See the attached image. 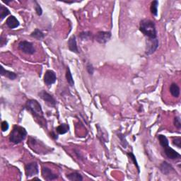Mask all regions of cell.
<instances>
[{
    "label": "cell",
    "instance_id": "obj_20",
    "mask_svg": "<svg viewBox=\"0 0 181 181\" xmlns=\"http://www.w3.org/2000/svg\"><path fill=\"white\" fill-rule=\"evenodd\" d=\"M158 1H153L151 4L150 11L151 13L154 16H157L158 15Z\"/></svg>",
    "mask_w": 181,
    "mask_h": 181
},
{
    "label": "cell",
    "instance_id": "obj_3",
    "mask_svg": "<svg viewBox=\"0 0 181 181\" xmlns=\"http://www.w3.org/2000/svg\"><path fill=\"white\" fill-rule=\"evenodd\" d=\"M26 108L28 111H29L32 114L33 117H35L36 118L39 120H43L44 119L43 117V112L41 107L40 104L39 103L38 101L34 99L28 100L26 103Z\"/></svg>",
    "mask_w": 181,
    "mask_h": 181
},
{
    "label": "cell",
    "instance_id": "obj_26",
    "mask_svg": "<svg viewBox=\"0 0 181 181\" xmlns=\"http://www.w3.org/2000/svg\"><path fill=\"white\" fill-rule=\"evenodd\" d=\"M117 137H118L119 139H120V144H122V145H123V147L126 148V146H128V141H127L125 138H124L123 134H121V133H119V134H117Z\"/></svg>",
    "mask_w": 181,
    "mask_h": 181
},
{
    "label": "cell",
    "instance_id": "obj_18",
    "mask_svg": "<svg viewBox=\"0 0 181 181\" xmlns=\"http://www.w3.org/2000/svg\"><path fill=\"white\" fill-rule=\"evenodd\" d=\"M69 130V124L67 123H63L61 124L60 125H59L58 127L56 128V132L59 134H64L68 133Z\"/></svg>",
    "mask_w": 181,
    "mask_h": 181
},
{
    "label": "cell",
    "instance_id": "obj_31",
    "mask_svg": "<svg viewBox=\"0 0 181 181\" xmlns=\"http://www.w3.org/2000/svg\"><path fill=\"white\" fill-rule=\"evenodd\" d=\"M9 123H7L6 121H3L2 123V124H1V128H2V132H6V130H8L9 129Z\"/></svg>",
    "mask_w": 181,
    "mask_h": 181
},
{
    "label": "cell",
    "instance_id": "obj_27",
    "mask_svg": "<svg viewBox=\"0 0 181 181\" xmlns=\"http://www.w3.org/2000/svg\"><path fill=\"white\" fill-rule=\"evenodd\" d=\"M172 143L174 146H177L178 149L181 148V138L180 137H175L173 139Z\"/></svg>",
    "mask_w": 181,
    "mask_h": 181
},
{
    "label": "cell",
    "instance_id": "obj_32",
    "mask_svg": "<svg viewBox=\"0 0 181 181\" xmlns=\"http://www.w3.org/2000/svg\"><path fill=\"white\" fill-rule=\"evenodd\" d=\"M51 137H52L54 139H58V137H57V134H55V133H53V132H52V133H51Z\"/></svg>",
    "mask_w": 181,
    "mask_h": 181
},
{
    "label": "cell",
    "instance_id": "obj_28",
    "mask_svg": "<svg viewBox=\"0 0 181 181\" xmlns=\"http://www.w3.org/2000/svg\"><path fill=\"white\" fill-rule=\"evenodd\" d=\"M36 4V6H35V10L36 14H38V16H41L43 14V9L41 8V6H40V4H39L36 1H34Z\"/></svg>",
    "mask_w": 181,
    "mask_h": 181
},
{
    "label": "cell",
    "instance_id": "obj_13",
    "mask_svg": "<svg viewBox=\"0 0 181 181\" xmlns=\"http://www.w3.org/2000/svg\"><path fill=\"white\" fill-rule=\"evenodd\" d=\"M67 44H68V48H69V50L71 51V52L77 53V54L79 53V49H78V47H77V40H76L75 36H71L69 39V40H68Z\"/></svg>",
    "mask_w": 181,
    "mask_h": 181
},
{
    "label": "cell",
    "instance_id": "obj_10",
    "mask_svg": "<svg viewBox=\"0 0 181 181\" xmlns=\"http://www.w3.org/2000/svg\"><path fill=\"white\" fill-rule=\"evenodd\" d=\"M42 176L44 179L48 181L54 180L58 178V175L54 173L50 168L45 167V166L42 168Z\"/></svg>",
    "mask_w": 181,
    "mask_h": 181
},
{
    "label": "cell",
    "instance_id": "obj_14",
    "mask_svg": "<svg viewBox=\"0 0 181 181\" xmlns=\"http://www.w3.org/2000/svg\"><path fill=\"white\" fill-rule=\"evenodd\" d=\"M6 24L9 28L14 29V28H17V27L19 26V24L20 23H19V21H18V19H17L15 16H10L9 17H8V19H6Z\"/></svg>",
    "mask_w": 181,
    "mask_h": 181
},
{
    "label": "cell",
    "instance_id": "obj_33",
    "mask_svg": "<svg viewBox=\"0 0 181 181\" xmlns=\"http://www.w3.org/2000/svg\"><path fill=\"white\" fill-rule=\"evenodd\" d=\"M3 2H4V3H6V4H9V3H10V2H11V1H3Z\"/></svg>",
    "mask_w": 181,
    "mask_h": 181
},
{
    "label": "cell",
    "instance_id": "obj_7",
    "mask_svg": "<svg viewBox=\"0 0 181 181\" xmlns=\"http://www.w3.org/2000/svg\"><path fill=\"white\" fill-rule=\"evenodd\" d=\"M25 172L27 178H31L33 175H38L39 173L38 165L36 162H32L26 165Z\"/></svg>",
    "mask_w": 181,
    "mask_h": 181
},
{
    "label": "cell",
    "instance_id": "obj_19",
    "mask_svg": "<svg viewBox=\"0 0 181 181\" xmlns=\"http://www.w3.org/2000/svg\"><path fill=\"white\" fill-rule=\"evenodd\" d=\"M31 36L32 38H34L37 39V40H40L44 38V37H45V34H44L42 31L39 30V29L36 28L35 31H33V32L31 33Z\"/></svg>",
    "mask_w": 181,
    "mask_h": 181
},
{
    "label": "cell",
    "instance_id": "obj_1",
    "mask_svg": "<svg viewBox=\"0 0 181 181\" xmlns=\"http://www.w3.org/2000/svg\"><path fill=\"white\" fill-rule=\"evenodd\" d=\"M139 30L147 38L154 39L157 38V31L154 22L150 19H143L139 23Z\"/></svg>",
    "mask_w": 181,
    "mask_h": 181
},
{
    "label": "cell",
    "instance_id": "obj_30",
    "mask_svg": "<svg viewBox=\"0 0 181 181\" xmlns=\"http://www.w3.org/2000/svg\"><path fill=\"white\" fill-rule=\"evenodd\" d=\"M173 123H174V125L175 126L176 128L180 129L181 128V122H180V117L179 116L175 117L174 118V120H173Z\"/></svg>",
    "mask_w": 181,
    "mask_h": 181
},
{
    "label": "cell",
    "instance_id": "obj_25",
    "mask_svg": "<svg viewBox=\"0 0 181 181\" xmlns=\"http://www.w3.org/2000/svg\"><path fill=\"white\" fill-rule=\"evenodd\" d=\"M127 154H128V156H129V158H130V159L133 161L134 164L135 165V166L137 167V168L138 173H139V172H140V168H139V165H138L137 161V160H136L135 156H134V154H133V153H132V152H128V153H127Z\"/></svg>",
    "mask_w": 181,
    "mask_h": 181
},
{
    "label": "cell",
    "instance_id": "obj_4",
    "mask_svg": "<svg viewBox=\"0 0 181 181\" xmlns=\"http://www.w3.org/2000/svg\"><path fill=\"white\" fill-rule=\"evenodd\" d=\"M158 38L150 39L147 38L146 40V54L147 55H151L154 53L156 50L158 48Z\"/></svg>",
    "mask_w": 181,
    "mask_h": 181
},
{
    "label": "cell",
    "instance_id": "obj_29",
    "mask_svg": "<svg viewBox=\"0 0 181 181\" xmlns=\"http://www.w3.org/2000/svg\"><path fill=\"white\" fill-rule=\"evenodd\" d=\"M86 70L90 75H93L94 73V67L91 63L88 62L86 64Z\"/></svg>",
    "mask_w": 181,
    "mask_h": 181
},
{
    "label": "cell",
    "instance_id": "obj_24",
    "mask_svg": "<svg viewBox=\"0 0 181 181\" xmlns=\"http://www.w3.org/2000/svg\"><path fill=\"white\" fill-rule=\"evenodd\" d=\"M79 37L82 39V40H89V39L91 38V33H90V31H84V32H82L79 34Z\"/></svg>",
    "mask_w": 181,
    "mask_h": 181
},
{
    "label": "cell",
    "instance_id": "obj_12",
    "mask_svg": "<svg viewBox=\"0 0 181 181\" xmlns=\"http://www.w3.org/2000/svg\"><path fill=\"white\" fill-rule=\"evenodd\" d=\"M159 168L161 173L166 175H169L171 172L174 171V168H173V166L166 161H163V163H161Z\"/></svg>",
    "mask_w": 181,
    "mask_h": 181
},
{
    "label": "cell",
    "instance_id": "obj_21",
    "mask_svg": "<svg viewBox=\"0 0 181 181\" xmlns=\"http://www.w3.org/2000/svg\"><path fill=\"white\" fill-rule=\"evenodd\" d=\"M158 140H159V143L161 144V146H162L163 148H164L166 146L169 145V141H168V139L165 135H163V134H158Z\"/></svg>",
    "mask_w": 181,
    "mask_h": 181
},
{
    "label": "cell",
    "instance_id": "obj_8",
    "mask_svg": "<svg viewBox=\"0 0 181 181\" xmlns=\"http://www.w3.org/2000/svg\"><path fill=\"white\" fill-rule=\"evenodd\" d=\"M38 96H40L41 99H43L44 101L46 103V104H48V106L55 107L57 103V101L55 99L52 95L48 94V92H46L45 90H41L40 93H38Z\"/></svg>",
    "mask_w": 181,
    "mask_h": 181
},
{
    "label": "cell",
    "instance_id": "obj_9",
    "mask_svg": "<svg viewBox=\"0 0 181 181\" xmlns=\"http://www.w3.org/2000/svg\"><path fill=\"white\" fill-rule=\"evenodd\" d=\"M57 80V76H56L55 72L53 70H48L46 71L45 74H44L43 81L44 83L48 86H50L53 84H55Z\"/></svg>",
    "mask_w": 181,
    "mask_h": 181
},
{
    "label": "cell",
    "instance_id": "obj_16",
    "mask_svg": "<svg viewBox=\"0 0 181 181\" xmlns=\"http://www.w3.org/2000/svg\"><path fill=\"white\" fill-rule=\"evenodd\" d=\"M170 92L172 96L175 98H178L180 96V89L178 85L175 83H172L170 86Z\"/></svg>",
    "mask_w": 181,
    "mask_h": 181
},
{
    "label": "cell",
    "instance_id": "obj_34",
    "mask_svg": "<svg viewBox=\"0 0 181 181\" xmlns=\"http://www.w3.org/2000/svg\"><path fill=\"white\" fill-rule=\"evenodd\" d=\"M33 180H38L40 181V178H33Z\"/></svg>",
    "mask_w": 181,
    "mask_h": 181
},
{
    "label": "cell",
    "instance_id": "obj_17",
    "mask_svg": "<svg viewBox=\"0 0 181 181\" xmlns=\"http://www.w3.org/2000/svg\"><path fill=\"white\" fill-rule=\"evenodd\" d=\"M66 177L70 181H82L83 180L82 175L78 172H73L69 173L66 175Z\"/></svg>",
    "mask_w": 181,
    "mask_h": 181
},
{
    "label": "cell",
    "instance_id": "obj_5",
    "mask_svg": "<svg viewBox=\"0 0 181 181\" xmlns=\"http://www.w3.org/2000/svg\"><path fill=\"white\" fill-rule=\"evenodd\" d=\"M19 49L27 55H33L36 53V48L33 44L26 40L21 41L19 43Z\"/></svg>",
    "mask_w": 181,
    "mask_h": 181
},
{
    "label": "cell",
    "instance_id": "obj_22",
    "mask_svg": "<svg viewBox=\"0 0 181 181\" xmlns=\"http://www.w3.org/2000/svg\"><path fill=\"white\" fill-rule=\"evenodd\" d=\"M9 14H10V11L6 7L4 6L3 5H0V17H1V20H3L6 16L9 15Z\"/></svg>",
    "mask_w": 181,
    "mask_h": 181
},
{
    "label": "cell",
    "instance_id": "obj_23",
    "mask_svg": "<svg viewBox=\"0 0 181 181\" xmlns=\"http://www.w3.org/2000/svg\"><path fill=\"white\" fill-rule=\"evenodd\" d=\"M66 79H67V81L71 86H73L74 85V79H73V77L72 73H71V71L69 67L67 68V72H66Z\"/></svg>",
    "mask_w": 181,
    "mask_h": 181
},
{
    "label": "cell",
    "instance_id": "obj_15",
    "mask_svg": "<svg viewBox=\"0 0 181 181\" xmlns=\"http://www.w3.org/2000/svg\"><path fill=\"white\" fill-rule=\"evenodd\" d=\"M0 73H1L2 76L9 78L10 80L16 79L17 77V74H16V73H14L13 72H10V71H8V70H6L3 67H2V66L1 67V71H0Z\"/></svg>",
    "mask_w": 181,
    "mask_h": 181
},
{
    "label": "cell",
    "instance_id": "obj_11",
    "mask_svg": "<svg viewBox=\"0 0 181 181\" xmlns=\"http://www.w3.org/2000/svg\"><path fill=\"white\" fill-rule=\"evenodd\" d=\"M164 152L166 156H167L168 158H170L171 160H176V159H180L181 156L179 153H178L177 151L174 149L170 147L169 145L165 146L164 148Z\"/></svg>",
    "mask_w": 181,
    "mask_h": 181
},
{
    "label": "cell",
    "instance_id": "obj_2",
    "mask_svg": "<svg viewBox=\"0 0 181 181\" xmlns=\"http://www.w3.org/2000/svg\"><path fill=\"white\" fill-rule=\"evenodd\" d=\"M26 129L19 125H14L9 135V141L13 144H19L26 139L27 136Z\"/></svg>",
    "mask_w": 181,
    "mask_h": 181
},
{
    "label": "cell",
    "instance_id": "obj_6",
    "mask_svg": "<svg viewBox=\"0 0 181 181\" xmlns=\"http://www.w3.org/2000/svg\"><path fill=\"white\" fill-rule=\"evenodd\" d=\"M111 36L110 31H99L95 36V40L100 44H106L111 40Z\"/></svg>",
    "mask_w": 181,
    "mask_h": 181
}]
</instances>
